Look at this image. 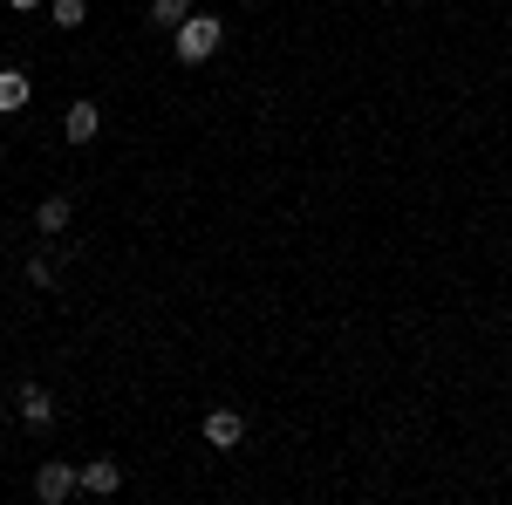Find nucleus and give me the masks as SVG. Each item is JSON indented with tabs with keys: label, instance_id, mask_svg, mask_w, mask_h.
Returning <instances> with one entry per match:
<instances>
[{
	"label": "nucleus",
	"instance_id": "f257e3e1",
	"mask_svg": "<svg viewBox=\"0 0 512 505\" xmlns=\"http://www.w3.org/2000/svg\"><path fill=\"white\" fill-rule=\"evenodd\" d=\"M226 48V21L219 14H192L185 28H171V55L185 62V69H198V62H212Z\"/></svg>",
	"mask_w": 512,
	"mask_h": 505
},
{
	"label": "nucleus",
	"instance_id": "f03ea898",
	"mask_svg": "<svg viewBox=\"0 0 512 505\" xmlns=\"http://www.w3.org/2000/svg\"><path fill=\"white\" fill-rule=\"evenodd\" d=\"M82 492V465H69V458H48V465L35 471V499L41 505H69Z\"/></svg>",
	"mask_w": 512,
	"mask_h": 505
},
{
	"label": "nucleus",
	"instance_id": "7ed1b4c3",
	"mask_svg": "<svg viewBox=\"0 0 512 505\" xmlns=\"http://www.w3.org/2000/svg\"><path fill=\"white\" fill-rule=\"evenodd\" d=\"M96 130H103V110H96L89 96H76L69 117H62V137H69V144H96Z\"/></svg>",
	"mask_w": 512,
	"mask_h": 505
},
{
	"label": "nucleus",
	"instance_id": "20e7f679",
	"mask_svg": "<svg viewBox=\"0 0 512 505\" xmlns=\"http://www.w3.org/2000/svg\"><path fill=\"white\" fill-rule=\"evenodd\" d=\"M117 485H123V465H117V458H89V465H82V492H89V499H110Z\"/></svg>",
	"mask_w": 512,
	"mask_h": 505
},
{
	"label": "nucleus",
	"instance_id": "39448f33",
	"mask_svg": "<svg viewBox=\"0 0 512 505\" xmlns=\"http://www.w3.org/2000/svg\"><path fill=\"white\" fill-rule=\"evenodd\" d=\"M239 437H246V417H239V410H212V417H205V444H212V451H233Z\"/></svg>",
	"mask_w": 512,
	"mask_h": 505
},
{
	"label": "nucleus",
	"instance_id": "423d86ee",
	"mask_svg": "<svg viewBox=\"0 0 512 505\" xmlns=\"http://www.w3.org/2000/svg\"><path fill=\"white\" fill-rule=\"evenodd\" d=\"M14 403H21V424H35V430L55 424V396H48L41 383H21V396H14Z\"/></svg>",
	"mask_w": 512,
	"mask_h": 505
},
{
	"label": "nucleus",
	"instance_id": "0eeeda50",
	"mask_svg": "<svg viewBox=\"0 0 512 505\" xmlns=\"http://www.w3.org/2000/svg\"><path fill=\"white\" fill-rule=\"evenodd\" d=\"M69 219H76V198H62V192L35 205V226H41V233H69Z\"/></svg>",
	"mask_w": 512,
	"mask_h": 505
},
{
	"label": "nucleus",
	"instance_id": "6e6552de",
	"mask_svg": "<svg viewBox=\"0 0 512 505\" xmlns=\"http://www.w3.org/2000/svg\"><path fill=\"white\" fill-rule=\"evenodd\" d=\"M28 96H35V82L21 76V69H0V117H14V110H28Z\"/></svg>",
	"mask_w": 512,
	"mask_h": 505
},
{
	"label": "nucleus",
	"instance_id": "1a4fd4ad",
	"mask_svg": "<svg viewBox=\"0 0 512 505\" xmlns=\"http://www.w3.org/2000/svg\"><path fill=\"white\" fill-rule=\"evenodd\" d=\"M151 21L158 28H185L192 21V0H151Z\"/></svg>",
	"mask_w": 512,
	"mask_h": 505
},
{
	"label": "nucleus",
	"instance_id": "9d476101",
	"mask_svg": "<svg viewBox=\"0 0 512 505\" xmlns=\"http://www.w3.org/2000/svg\"><path fill=\"white\" fill-rule=\"evenodd\" d=\"M48 21H55V28H82L89 7H82V0H48Z\"/></svg>",
	"mask_w": 512,
	"mask_h": 505
},
{
	"label": "nucleus",
	"instance_id": "9b49d317",
	"mask_svg": "<svg viewBox=\"0 0 512 505\" xmlns=\"http://www.w3.org/2000/svg\"><path fill=\"white\" fill-rule=\"evenodd\" d=\"M28 287H55V267H48L41 253H35V260H28Z\"/></svg>",
	"mask_w": 512,
	"mask_h": 505
},
{
	"label": "nucleus",
	"instance_id": "f8f14e48",
	"mask_svg": "<svg viewBox=\"0 0 512 505\" xmlns=\"http://www.w3.org/2000/svg\"><path fill=\"white\" fill-rule=\"evenodd\" d=\"M7 7H14V14H35V7H48V0H7Z\"/></svg>",
	"mask_w": 512,
	"mask_h": 505
},
{
	"label": "nucleus",
	"instance_id": "ddd939ff",
	"mask_svg": "<svg viewBox=\"0 0 512 505\" xmlns=\"http://www.w3.org/2000/svg\"><path fill=\"white\" fill-rule=\"evenodd\" d=\"M0 424H7V403H0Z\"/></svg>",
	"mask_w": 512,
	"mask_h": 505
}]
</instances>
